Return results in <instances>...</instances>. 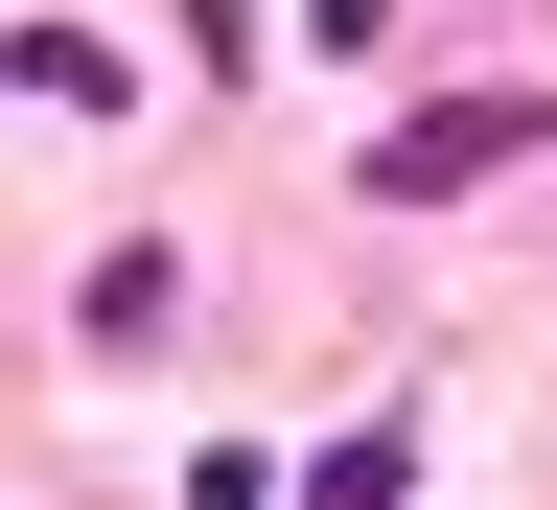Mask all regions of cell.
<instances>
[{
  "mask_svg": "<svg viewBox=\"0 0 557 510\" xmlns=\"http://www.w3.org/2000/svg\"><path fill=\"white\" fill-rule=\"evenodd\" d=\"M534 139H557L534 94H442V116L372 139V209H442V186H487V163H534Z\"/></svg>",
  "mask_w": 557,
  "mask_h": 510,
  "instance_id": "1",
  "label": "cell"
}]
</instances>
